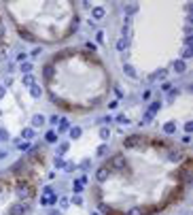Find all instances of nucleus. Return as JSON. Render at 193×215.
Here are the masks:
<instances>
[{"instance_id": "obj_24", "label": "nucleus", "mask_w": 193, "mask_h": 215, "mask_svg": "<svg viewBox=\"0 0 193 215\" xmlns=\"http://www.w3.org/2000/svg\"><path fill=\"white\" fill-rule=\"evenodd\" d=\"M34 134H36V132H34V130H32V128H26V130H23V132H21V136H23V138H32Z\"/></svg>"}, {"instance_id": "obj_26", "label": "nucleus", "mask_w": 193, "mask_h": 215, "mask_svg": "<svg viewBox=\"0 0 193 215\" xmlns=\"http://www.w3.org/2000/svg\"><path fill=\"white\" fill-rule=\"evenodd\" d=\"M53 77V66L49 64V66H45V79H51Z\"/></svg>"}, {"instance_id": "obj_19", "label": "nucleus", "mask_w": 193, "mask_h": 215, "mask_svg": "<svg viewBox=\"0 0 193 215\" xmlns=\"http://www.w3.org/2000/svg\"><path fill=\"white\" fill-rule=\"evenodd\" d=\"M123 70H125V75H130L132 79H136V70H134L130 64H123Z\"/></svg>"}, {"instance_id": "obj_22", "label": "nucleus", "mask_w": 193, "mask_h": 215, "mask_svg": "<svg viewBox=\"0 0 193 215\" xmlns=\"http://www.w3.org/2000/svg\"><path fill=\"white\" fill-rule=\"evenodd\" d=\"M94 17H96V19H102V17H104V9H102V6H96V9H94Z\"/></svg>"}, {"instance_id": "obj_27", "label": "nucleus", "mask_w": 193, "mask_h": 215, "mask_svg": "<svg viewBox=\"0 0 193 215\" xmlns=\"http://www.w3.org/2000/svg\"><path fill=\"white\" fill-rule=\"evenodd\" d=\"M127 215H142V207H134V209H130Z\"/></svg>"}, {"instance_id": "obj_28", "label": "nucleus", "mask_w": 193, "mask_h": 215, "mask_svg": "<svg viewBox=\"0 0 193 215\" xmlns=\"http://www.w3.org/2000/svg\"><path fill=\"white\" fill-rule=\"evenodd\" d=\"M21 70H23L26 75H30V70H32V64H30V62H26V64H21Z\"/></svg>"}, {"instance_id": "obj_36", "label": "nucleus", "mask_w": 193, "mask_h": 215, "mask_svg": "<svg viewBox=\"0 0 193 215\" xmlns=\"http://www.w3.org/2000/svg\"><path fill=\"white\" fill-rule=\"evenodd\" d=\"M0 141H9V132H4L2 128H0Z\"/></svg>"}, {"instance_id": "obj_35", "label": "nucleus", "mask_w": 193, "mask_h": 215, "mask_svg": "<svg viewBox=\"0 0 193 215\" xmlns=\"http://www.w3.org/2000/svg\"><path fill=\"white\" fill-rule=\"evenodd\" d=\"M185 132H187V134L193 132V122H187V124H185Z\"/></svg>"}, {"instance_id": "obj_34", "label": "nucleus", "mask_w": 193, "mask_h": 215, "mask_svg": "<svg viewBox=\"0 0 193 215\" xmlns=\"http://www.w3.org/2000/svg\"><path fill=\"white\" fill-rule=\"evenodd\" d=\"M17 145H19V149H21V151H28V149H30V145H28V143H21V141H17Z\"/></svg>"}, {"instance_id": "obj_7", "label": "nucleus", "mask_w": 193, "mask_h": 215, "mask_svg": "<svg viewBox=\"0 0 193 215\" xmlns=\"http://www.w3.org/2000/svg\"><path fill=\"white\" fill-rule=\"evenodd\" d=\"M180 158H183V151L180 149H170V153H168V160L170 162H178Z\"/></svg>"}, {"instance_id": "obj_6", "label": "nucleus", "mask_w": 193, "mask_h": 215, "mask_svg": "<svg viewBox=\"0 0 193 215\" xmlns=\"http://www.w3.org/2000/svg\"><path fill=\"white\" fill-rule=\"evenodd\" d=\"M108 166H102V168H98V172H96V179L100 181V183H104L106 179H108Z\"/></svg>"}, {"instance_id": "obj_8", "label": "nucleus", "mask_w": 193, "mask_h": 215, "mask_svg": "<svg viewBox=\"0 0 193 215\" xmlns=\"http://www.w3.org/2000/svg\"><path fill=\"white\" fill-rule=\"evenodd\" d=\"M163 132L166 134H174L176 132V122H166L163 124Z\"/></svg>"}, {"instance_id": "obj_32", "label": "nucleus", "mask_w": 193, "mask_h": 215, "mask_svg": "<svg viewBox=\"0 0 193 215\" xmlns=\"http://www.w3.org/2000/svg\"><path fill=\"white\" fill-rule=\"evenodd\" d=\"M59 119H62L59 115H51V119H49V122H51L53 126H57V124H59Z\"/></svg>"}, {"instance_id": "obj_13", "label": "nucleus", "mask_w": 193, "mask_h": 215, "mask_svg": "<svg viewBox=\"0 0 193 215\" xmlns=\"http://www.w3.org/2000/svg\"><path fill=\"white\" fill-rule=\"evenodd\" d=\"M19 36H21V39H26V41H36V39H34V34H30V32H28V30H23V28H19Z\"/></svg>"}, {"instance_id": "obj_2", "label": "nucleus", "mask_w": 193, "mask_h": 215, "mask_svg": "<svg viewBox=\"0 0 193 215\" xmlns=\"http://www.w3.org/2000/svg\"><path fill=\"white\" fill-rule=\"evenodd\" d=\"M32 194H34V190H32L30 185H26V181H19V187H17V196L21 198V202H23V200H28V198H32Z\"/></svg>"}, {"instance_id": "obj_29", "label": "nucleus", "mask_w": 193, "mask_h": 215, "mask_svg": "<svg viewBox=\"0 0 193 215\" xmlns=\"http://www.w3.org/2000/svg\"><path fill=\"white\" fill-rule=\"evenodd\" d=\"M55 166H57V168H66V162H64L62 158H55Z\"/></svg>"}, {"instance_id": "obj_25", "label": "nucleus", "mask_w": 193, "mask_h": 215, "mask_svg": "<svg viewBox=\"0 0 193 215\" xmlns=\"http://www.w3.org/2000/svg\"><path fill=\"white\" fill-rule=\"evenodd\" d=\"M108 136H110V130L108 128H100V138H102V141H106Z\"/></svg>"}, {"instance_id": "obj_20", "label": "nucleus", "mask_w": 193, "mask_h": 215, "mask_svg": "<svg viewBox=\"0 0 193 215\" xmlns=\"http://www.w3.org/2000/svg\"><path fill=\"white\" fill-rule=\"evenodd\" d=\"M79 136H81V128H79V126H74V128H70V138H74V141H77Z\"/></svg>"}, {"instance_id": "obj_41", "label": "nucleus", "mask_w": 193, "mask_h": 215, "mask_svg": "<svg viewBox=\"0 0 193 215\" xmlns=\"http://www.w3.org/2000/svg\"><path fill=\"white\" fill-rule=\"evenodd\" d=\"M85 47H87L89 51H96V45H94V43H85Z\"/></svg>"}, {"instance_id": "obj_10", "label": "nucleus", "mask_w": 193, "mask_h": 215, "mask_svg": "<svg viewBox=\"0 0 193 215\" xmlns=\"http://www.w3.org/2000/svg\"><path fill=\"white\" fill-rule=\"evenodd\" d=\"M166 77H168V70H166V68H161V70H157V73H155V75H153V77L148 79V81H155V79H159V81H163Z\"/></svg>"}, {"instance_id": "obj_23", "label": "nucleus", "mask_w": 193, "mask_h": 215, "mask_svg": "<svg viewBox=\"0 0 193 215\" xmlns=\"http://www.w3.org/2000/svg\"><path fill=\"white\" fill-rule=\"evenodd\" d=\"M66 151H68V143H62V145L57 147V158H59V156H64Z\"/></svg>"}, {"instance_id": "obj_30", "label": "nucleus", "mask_w": 193, "mask_h": 215, "mask_svg": "<svg viewBox=\"0 0 193 215\" xmlns=\"http://www.w3.org/2000/svg\"><path fill=\"white\" fill-rule=\"evenodd\" d=\"M72 190H74L77 194H79V192H83V183H81V181H77V183L72 185Z\"/></svg>"}, {"instance_id": "obj_43", "label": "nucleus", "mask_w": 193, "mask_h": 215, "mask_svg": "<svg viewBox=\"0 0 193 215\" xmlns=\"http://www.w3.org/2000/svg\"><path fill=\"white\" fill-rule=\"evenodd\" d=\"M4 94H6V87L0 85V98H4Z\"/></svg>"}, {"instance_id": "obj_39", "label": "nucleus", "mask_w": 193, "mask_h": 215, "mask_svg": "<svg viewBox=\"0 0 193 215\" xmlns=\"http://www.w3.org/2000/svg\"><path fill=\"white\" fill-rule=\"evenodd\" d=\"M72 202H74V205H83V198H81V196H79V194H77V196H74V198H72Z\"/></svg>"}, {"instance_id": "obj_37", "label": "nucleus", "mask_w": 193, "mask_h": 215, "mask_svg": "<svg viewBox=\"0 0 193 215\" xmlns=\"http://www.w3.org/2000/svg\"><path fill=\"white\" fill-rule=\"evenodd\" d=\"M180 89H170V100H174V96H178Z\"/></svg>"}, {"instance_id": "obj_11", "label": "nucleus", "mask_w": 193, "mask_h": 215, "mask_svg": "<svg viewBox=\"0 0 193 215\" xmlns=\"http://www.w3.org/2000/svg\"><path fill=\"white\" fill-rule=\"evenodd\" d=\"M123 9H125V13H127V15H134V13L138 11V4H136V2H130V4H125Z\"/></svg>"}, {"instance_id": "obj_9", "label": "nucleus", "mask_w": 193, "mask_h": 215, "mask_svg": "<svg viewBox=\"0 0 193 215\" xmlns=\"http://www.w3.org/2000/svg\"><path fill=\"white\" fill-rule=\"evenodd\" d=\"M172 68H174L176 73H185V70H187V64H185L183 60H176V62L172 64Z\"/></svg>"}, {"instance_id": "obj_31", "label": "nucleus", "mask_w": 193, "mask_h": 215, "mask_svg": "<svg viewBox=\"0 0 193 215\" xmlns=\"http://www.w3.org/2000/svg\"><path fill=\"white\" fill-rule=\"evenodd\" d=\"M68 205H70V200H68V198H64V196H62V198H59V207H62V209H66V207H68Z\"/></svg>"}, {"instance_id": "obj_12", "label": "nucleus", "mask_w": 193, "mask_h": 215, "mask_svg": "<svg viewBox=\"0 0 193 215\" xmlns=\"http://www.w3.org/2000/svg\"><path fill=\"white\" fill-rule=\"evenodd\" d=\"M30 94H32L34 98H41V96H43V87L41 85H32L30 87Z\"/></svg>"}, {"instance_id": "obj_1", "label": "nucleus", "mask_w": 193, "mask_h": 215, "mask_svg": "<svg viewBox=\"0 0 193 215\" xmlns=\"http://www.w3.org/2000/svg\"><path fill=\"white\" fill-rule=\"evenodd\" d=\"M146 143L145 136H140V134H134V136H127L125 141H123V147L125 149H138V147H142Z\"/></svg>"}, {"instance_id": "obj_16", "label": "nucleus", "mask_w": 193, "mask_h": 215, "mask_svg": "<svg viewBox=\"0 0 193 215\" xmlns=\"http://www.w3.org/2000/svg\"><path fill=\"white\" fill-rule=\"evenodd\" d=\"M117 49H119V51H125V49H127V39L121 36V39L117 41Z\"/></svg>"}, {"instance_id": "obj_18", "label": "nucleus", "mask_w": 193, "mask_h": 215, "mask_svg": "<svg viewBox=\"0 0 193 215\" xmlns=\"http://www.w3.org/2000/svg\"><path fill=\"white\" fill-rule=\"evenodd\" d=\"M45 141H47V143H55V141H57V132H55V130H51V132H47Z\"/></svg>"}, {"instance_id": "obj_44", "label": "nucleus", "mask_w": 193, "mask_h": 215, "mask_svg": "<svg viewBox=\"0 0 193 215\" xmlns=\"http://www.w3.org/2000/svg\"><path fill=\"white\" fill-rule=\"evenodd\" d=\"M49 215H62V213H59V211H55V209H53V211H51V213H49Z\"/></svg>"}, {"instance_id": "obj_4", "label": "nucleus", "mask_w": 193, "mask_h": 215, "mask_svg": "<svg viewBox=\"0 0 193 215\" xmlns=\"http://www.w3.org/2000/svg\"><path fill=\"white\" fill-rule=\"evenodd\" d=\"M26 213H28V205L26 202H15V205H11L6 215H26Z\"/></svg>"}, {"instance_id": "obj_15", "label": "nucleus", "mask_w": 193, "mask_h": 215, "mask_svg": "<svg viewBox=\"0 0 193 215\" xmlns=\"http://www.w3.org/2000/svg\"><path fill=\"white\" fill-rule=\"evenodd\" d=\"M100 211H102V213H106V215H121V213H117V211H113V209H110L108 205H104V202L100 205Z\"/></svg>"}, {"instance_id": "obj_38", "label": "nucleus", "mask_w": 193, "mask_h": 215, "mask_svg": "<svg viewBox=\"0 0 193 215\" xmlns=\"http://www.w3.org/2000/svg\"><path fill=\"white\" fill-rule=\"evenodd\" d=\"M104 153H106V145H100L98 147V156H104Z\"/></svg>"}, {"instance_id": "obj_45", "label": "nucleus", "mask_w": 193, "mask_h": 215, "mask_svg": "<svg viewBox=\"0 0 193 215\" xmlns=\"http://www.w3.org/2000/svg\"><path fill=\"white\" fill-rule=\"evenodd\" d=\"M0 196H2V185H0Z\"/></svg>"}, {"instance_id": "obj_17", "label": "nucleus", "mask_w": 193, "mask_h": 215, "mask_svg": "<svg viewBox=\"0 0 193 215\" xmlns=\"http://www.w3.org/2000/svg\"><path fill=\"white\" fill-rule=\"evenodd\" d=\"M66 130H70L68 119H59V130H57V134H59V132H66Z\"/></svg>"}, {"instance_id": "obj_46", "label": "nucleus", "mask_w": 193, "mask_h": 215, "mask_svg": "<svg viewBox=\"0 0 193 215\" xmlns=\"http://www.w3.org/2000/svg\"><path fill=\"white\" fill-rule=\"evenodd\" d=\"M91 215H100V213H91Z\"/></svg>"}, {"instance_id": "obj_33", "label": "nucleus", "mask_w": 193, "mask_h": 215, "mask_svg": "<svg viewBox=\"0 0 193 215\" xmlns=\"http://www.w3.org/2000/svg\"><path fill=\"white\" fill-rule=\"evenodd\" d=\"M117 122H119V124H125V126L130 124V119H127L125 115H119V117H117Z\"/></svg>"}, {"instance_id": "obj_3", "label": "nucleus", "mask_w": 193, "mask_h": 215, "mask_svg": "<svg viewBox=\"0 0 193 215\" xmlns=\"http://www.w3.org/2000/svg\"><path fill=\"white\" fill-rule=\"evenodd\" d=\"M113 168H117V171H121V168H125V164H127V160H125V156L123 153H115L113 158H110V162H108Z\"/></svg>"}, {"instance_id": "obj_14", "label": "nucleus", "mask_w": 193, "mask_h": 215, "mask_svg": "<svg viewBox=\"0 0 193 215\" xmlns=\"http://www.w3.org/2000/svg\"><path fill=\"white\" fill-rule=\"evenodd\" d=\"M43 124H45V117H43V115H34V117H32V126H34V128L43 126Z\"/></svg>"}, {"instance_id": "obj_40", "label": "nucleus", "mask_w": 193, "mask_h": 215, "mask_svg": "<svg viewBox=\"0 0 193 215\" xmlns=\"http://www.w3.org/2000/svg\"><path fill=\"white\" fill-rule=\"evenodd\" d=\"M183 55H185V58H191V47H185V51H183Z\"/></svg>"}, {"instance_id": "obj_42", "label": "nucleus", "mask_w": 193, "mask_h": 215, "mask_svg": "<svg viewBox=\"0 0 193 215\" xmlns=\"http://www.w3.org/2000/svg\"><path fill=\"white\" fill-rule=\"evenodd\" d=\"M142 100H151V92H148V89H146L145 94H142Z\"/></svg>"}, {"instance_id": "obj_5", "label": "nucleus", "mask_w": 193, "mask_h": 215, "mask_svg": "<svg viewBox=\"0 0 193 215\" xmlns=\"http://www.w3.org/2000/svg\"><path fill=\"white\" fill-rule=\"evenodd\" d=\"M159 109H161V102H159V100H157V102H153V104L148 107V111H146V117H145V122H151V119L155 117V113L159 111Z\"/></svg>"}, {"instance_id": "obj_21", "label": "nucleus", "mask_w": 193, "mask_h": 215, "mask_svg": "<svg viewBox=\"0 0 193 215\" xmlns=\"http://www.w3.org/2000/svg\"><path fill=\"white\" fill-rule=\"evenodd\" d=\"M23 85L32 87L34 85V77H32V75H23Z\"/></svg>"}]
</instances>
